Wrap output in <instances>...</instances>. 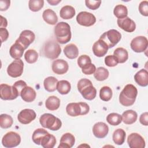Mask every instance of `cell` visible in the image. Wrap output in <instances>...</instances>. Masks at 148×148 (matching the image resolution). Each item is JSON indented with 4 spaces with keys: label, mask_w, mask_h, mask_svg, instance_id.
<instances>
[{
    "label": "cell",
    "mask_w": 148,
    "mask_h": 148,
    "mask_svg": "<svg viewBox=\"0 0 148 148\" xmlns=\"http://www.w3.org/2000/svg\"><path fill=\"white\" fill-rule=\"evenodd\" d=\"M108 46L106 43L101 39L96 41L92 46V51L94 54L98 57L104 56L108 52Z\"/></svg>",
    "instance_id": "18"
},
{
    "label": "cell",
    "mask_w": 148,
    "mask_h": 148,
    "mask_svg": "<svg viewBox=\"0 0 148 148\" xmlns=\"http://www.w3.org/2000/svg\"><path fill=\"white\" fill-rule=\"evenodd\" d=\"M21 142V137L18 134L13 131L7 132L2 139V145L5 147L11 148L18 146Z\"/></svg>",
    "instance_id": "8"
},
{
    "label": "cell",
    "mask_w": 148,
    "mask_h": 148,
    "mask_svg": "<svg viewBox=\"0 0 148 148\" xmlns=\"http://www.w3.org/2000/svg\"><path fill=\"white\" fill-rule=\"evenodd\" d=\"M135 82L142 87H146L148 84V72L147 70L142 69L134 75Z\"/></svg>",
    "instance_id": "22"
},
{
    "label": "cell",
    "mask_w": 148,
    "mask_h": 148,
    "mask_svg": "<svg viewBox=\"0 0 148 148\" xmlns=\"http://www.w3.org/2000/svg\"><path fill=\"white\" fill-rule=\"evenodd\" d=\"M51 69L56 74L63 75L68 71L69 65L66 61L62 59H58L53 62Z\"/></svg>",
    "instance_id": "16"
},
{
    "label": "cell",
    "mask_w": 148,
    "mask_h": 148,
    "mask_svg": "<svg viewBox=\"0 0 148 148\" xmlns=\"http://www.w3.org/2000/svg\"><path fill=\"white\" fill-rule=\"evenodd\" d=\"M127 143L131 148H144L145 141L143 138L138 133H131L128 136Z\"/></svg>",
    "instance_id": "15"
},
{
    "label": "cell",
    "mask_w": 148,
    "mask_h": 148,
    "mask_svg": "<svg viewBox=\"0 0 148 148\" xmlns=\"http://www.w3.org/2000/svg\"><path fill=\"white\" fill-rule=\"evenodd\" d=\"M139 11L142 15L148 16V2L147 1H143L139 3Z\"/></svg>",
    "instance_id": "46"
},
{
    "label": "cell",
    "mask_w": 148,
    "mask_h": 148,
    "mask_svg": "<svg viewBox=\"0 0 148 148\" xmlns=\"http://www.w3.org/2000/svg\"><path fill=\"white\" fill-rule=\"evenodd\" d=\"M64 53L67 58L69 59H75L77 58L79 55V50L76 45L70 43L65 46Z\"/></svg>",
    "instance_id": "26"
},
{
    "label": "cell",
    "mask_w": 148,
    "mask_h": 148,
    "mask_svg": "<svg viewBox=\"0 0 148 148\" xmlns=\"http://www.w3.org/2000/svg\"><path fill=\"white\" fill-rule=\"evenodd\" d=\"M48 132L43 128H38L33 132L32 139L33 142L38 145H40V142L43 137L47 134Z\"/></svg>",
    "instance_id": "35"
},
{
    "label": "cell",
    "mask_w": 148,
    "mask_h": 148,
    "mask_svg": "<svg viewBox=\"0 0 148 148\" xmlns=\"http://www.w3.org/2000/svg\"><path fill=\"white\" fill-rule=\"evenodd\" d=\"M10 1L9 0H1L0 1V10H6L10 6Z\"/></svg>",
    "instance_id": "50"
},
{
    "label": "cell",
    "mask_w": 148,
    "mask_h": 148,
    "mask_svg": "<svg viewBox=\"0 0 148 148\" xmlns=\"http://www.w3.org/2000/svg\"><path fill=\"white\" fill-rule=\"evenodd\" d=\"M109 127L105 123L98 122L92 127V132L94 136L98 138H103L108 134Z\"/></svg>",
    "instance_id": "19"
},
{
    "label": "cell",
    "mask_w": 148,
    "mask_h": 148,
    "mask_svg": "<svg viewBox=\"0 0 148 148\" xmlns=\"http://www.w3.org/2000/svg\"><path fill=\"white\" fill-rule=\"evenodd\" d=\"M61 52V49L60 45L55 40H49L43 45L41 54L45 57L55 60L58 57Z\"/></svg>",
    "instance_id": "4"
},
{
    "label": "cell",
    "mask_w": 148,
    "mask_h": 148,
    "mask_svg": "<svg viewBox=\"0 0 148 148\" xmlns=\"http://www.w3.org/2000/svg\"><path fill=\"white\" fill-rule=\"evenodd\" d=\"M76 21L79 24L84 27H90L96 22L95 16L91 13L87 12H81L76 16Z\"/></svg>",
    "instance_id": "11"
},
{
    "label": "cell",
    "mask_w": 148,
    "mask_h": 148,
    "mask_svg": "<svg viewBox=\"0 0 148 148\" xmlns=\"http://www.w3.org/2000/svg\"><path fill=\"white\" fill-rule=\"evenodd\" d=\"M96 70V67L94 64L92 63H90L87 64L82 68V72L85 75H92L94 73Z\"/></svg>",
    "instance_id": "44"
},
{
    "label": "cell",
    "mask_w": 148,
    "mask_h": 148,
    "mask_svg": "<svg viewBox=\"0 0 148 148\" xmlns=\"http://www.w3.org/2000/svg\"><path fill=\"white\" fill-rule=\"evenodd\" d=\"M75 142L74 136L69 132L64 134L61 138L58 148H71L73 147Z\"/></svg>",
    "instance_id": "20"
},
{
    "label": "cell",
    "mask_w": 148,
    "mask_h": 148,
    "mask_svg": "<svg viewBox=\"0 0 148 148\" xmlns=\"http://www.w3.org/2000/svg\"><path fill=\"white\" fill-rule=\"evenodd\" d=\"M139 121L143 125L147 126L148 125V113L147 112H145L140 116Z\"/></svg>",
    "instance_id": "49"
},
{
    "label": "cell",
    "mask_w": 148,
    "mask_h": 148,
    "mask_svg": "<svg viewBox=\"0 0 148 148\" xmlns=\"http://www.w3.org/2000/svg\"><path fill=\"white\" fill-rule=\"evenodd\" d=\"M113 13L114 16L118 18H123L127 17L128 15V9L127 8L123 5H116L113 10Z\"/></svg>",
    "instance_id": "36"
},
{
    "label": "cell",
    "mask_w": 148,
    "mask_h": 148,
    "mask_svg": "<svg viewBox=\"0 0 148 148\" xmlns=\"http://www.w3.org/2000/svg\"><path fill=\"white\" fill-rule=\"evenodd\" d=\"M56 143L55 136L49 132L46 134L42 139L40 145L44 148H53Z\"/></svg>",
    "instance_id": "29"
},
{
    "label": "cell",
    "mask_w": 148,
    "mask_h": 148,
    "mask_svg": "<svg viewBox=\"0 0 148 148\" xmlns=\"http://www.w3.org/2000/svg\"><path fill=\"white\" fill-rule=\"evenodd\" d=\"M61 1H55V0H51V1H47V2L49 3L51 5H57L59 2H60Z\"/></svg>",
    "instance_id": "52"
},
{
    "label": "cell",
    "mask_w": 148,
    "mask_h": 148,
    "mask_svg": "<svg viewBox=\"0 0 148 148\" xmlns=\"http://www.w3.org/2000/svg\"><path fill=\"white\" fill-rule=\"evenodd\" d=\"M35 39V35L34 33L30 30H24L23 31L18 38L16 40L19 43L25 50L31 44Z\"/></svg>",
    "instance_id": "13"
},
{
    "label": "cell",
    "mask_w": 148,
    "mask_h": 148,
    "mask_svg": "<svg viewBox=\"0 0 148 148\" xmlns=\"http://www.w3.org/2000/svg\"><path fill=\"white\" fill-rule=\"evenodd\" d=\"M13 123L12 117L7 114H2L0 116V126L2 128H10Z\"/></svg>",
    "instance_id": "37"
},
{
    "label": "cell",
    "mask_w": 148,
    "mask_h": 148,
    "mask_svg": "<svg viewBox=\"0 0 148 148\" xmlns=\"http://www.w3.org/2000/svg\"><path fill=\"white\" fill-rule=\"evenodd\" d=\"M126 133L125 131L121 128L116 130L112 136L113 140L117 145H121L124 143L125 139Z\"/></svg>",
    "instance_id": "31"
},
{
    "label": "cell",
    "mask_w": 148,
    "mask_h": 148,
    "mask_svg": "<svg viewBox=\"0 0 148 148\" xmlns=\"http://www.w3.org/2000/svg\"><path fill=\"white\" fill-rule=\"evenodd\" d=\"M24 63L21 59L15 60L10 63L7 68L8 74L12 77H18L23 72Z\"/></svg>",
    "instance_id": "9"
},
{
    "label": "cell",
    "mask_w": 148,
    "mask_h": 148,
    "mask_svg": "<svg viewBox=\"0 0 148 148\" xmlns=\"http://www.w3.org/2000/svg\"><path fill=\"white\" fill-rule=\"evenodd\" d=\"M90 107L85 102H72L69 103L66 107V111L68 115L76 117L80 115H85L89 112Z\"/></svg>",
    "instance_id": "6"
},
{
    "label": "cell",
    "mask_w": 148,
    "mask_h": 148,
    "mask_svg": "<svg viewBox=\"0 0 148 148\" xmlns=\"http://www.w3.org/2000/svg\"><path fill=\"white\" fill-rule=\"evenodd\" d=\"M109 71L104 67H98L94 73V76L98 81H103L109 76Z\"/></svg>",
    "instance_id": "34"
},
{
    "label": "cell",
    "mask_w": 148,
    "mask_h": 148,
    "mask_svg": "<svg viewBox=\"0 0 148 148\" xmlns=\"http://www.w3.org/2000/svg\"><path fill=\"white\" fill-rule=\"evenodd\" d=\"M20 96L22 99L25 102H31L35 100L36 94L33 88L27 86L21 91Z\"/></svg>",
    "instance_id": "21"
},
{
    "label": "cell",
    "mask_w": 148,
    "mask_h": 148,
    "mask_svg": "<svg viewBox=\"0 0 148 148\" xmlns=\"http://www.w3.org/2000/svg\"><path fill=\"white\" fill-rule=\"evenodd\" d=\"M39 122L43 128H48L51 131H57L62 125L60 119L50 113L42 114L39 118Z\"/></svg>",
    "instance_id": "5"
},
{
    "label": "cell",
    "mask_w": 148,
    "mask_h": 148,
    "mask_svg": "<svg viewBox=\"0 0 148 148\" xmlns=\"http://www.w3.org/2000/svg\"><path fill=\"white\" fill-rule=\"evenodd\" d=\"M0 34H1V39L2 43L6 41L9 37L8 31L6 28H0Z\"/></svg>",
    "instance_id": "48"
},
{
    "label": "cell",
    "mask_w": 148,
    "mask_h": 148,
    "mask_svg": "<svg viewBox=\"0 0 148 148\" xmlns=\"http://www.w3.org/2000/svg\"><path fill=\"white\" fill-rule=\"evenodd\" d=\"M112 97V90L108 86L102 87L99 91V97L103 101H109Z\"/></svg>",
    "instance_id": "39"
},
{
    "label": "cell",
    "mask_w": 148,
    "mask_h": 148,
    "mask_svg": "<svg viewBox=\"0 0 148 148\" xmlns=\"http://www.w3.org/2000/svg\"><path fill=\"white\" fill-rule=\"evenodd\" d=\"M105 63L108 66L113 67L117 65L119 61L114 55H109L105 58Z\"/></svg>",
    "instance_id": "42"
},
{
    "label": "cell",
    "mask_w": 148,
    "mask_h": 148,
    "mask_svg": "<svg viewBox=\"0 0 148 148\" xmlns=\"http://www.w3.org/2000/svg\"><path fill=\"white\" fill-rule=\"evenodd\" d=\"M42 17L44 21L50 25H55L58 21V17L56 13L50 9H47L43 11Z\"/></svg>",
    "instance_id": "24"
},
{
    "label": "cell",
    "mask_w": 148,
    "mask_h": 148,
    "mask_svg": "<svg viewBox=\"0 0 148 148\" xmlns=\"http://www.w3.org/2000/svg\"><path fill=\"white\" fill-rule=\"evenodd\" d=\"M138 90L133 84H127L119 95V102L124 106L132 105L136 99Z\"/></svg>",
    "instance_id": "1"
},
{
    "label": "cell",
    "mask_w": 148,
    "mask_h": 148,
    "mask_svg": "<svg viewBox=\"0 0 148 148\" xmlns=\"http://www.w3.org/2000/svg\"><path fill=\"white\" fill-rule=\"evenodd\" d=\"M117 23L120 28L128 32H132L136 28V24L134 21L128 17L118 18Z\"/></svg>",
    "instance_id": "17"
},
{
    "label": "cell",
    "mask_w": 148,
    "mask_h": 148,
    "mask_svg": "<svg viewBox=\"0 0 148 148\" xmlns=\"http://www.w3.org/2000/svg\"><path fill=\"white\" fill-rule=\"evenodd\" d=\"M43 0H30L28 2L29 9L32 12L40 10L43 7Z\"/></svg>",
    "instance_id": "41"
},
{
    "label": "cell",
    "mask_w": 148,
    "mask_h": 148,
    "mask_svg": "<svg viewBox=\"0 0 148 148\" xmlns=\"http://www.w3.org/2000/svg\"><path fill=\"white\" fill-rule=\"evenodd\" d=\"M35 112L31 109H24L20 111L17 116L18 121L23 124H28L35 119Z\"/></svg>",
    "instance_id": "14"
},
{
    "label": "cell",
    "mask_w": 148,
    "mask_h": 148,
    "mask_svg": "<svg viewBox=\"0 0 148 148\" xmlns=\"http://www.w3.org/2000/svg\"><path fill=\"white\" fill-rule=\"evenodd\" d=\"M58 80L53 76H49L45 79L43 86L45 89L48 92H53L57 89Z\"/></svg>",
    "instance_id": "30"
},
{
    "label": "cell",
    "mask_w": 148,
    "mask_h": 148,
    "mask_svg": "<svg viewBox=\"0 0 148 148\" xmlns=\"http://www.w3.org/2000/svg\"><path fill=\"white\" fill-rule=\"evenodd\" d=\"M8 25V21L6 18L3 17L2 16H1V28H5Z\"/></svg>",
    "instance_id": "51"
},
{
    "label": "cell",
    "mask_w": 148,
    "mask_h": 148,
    "mask_svg": "<svg viewBox=\"0 0 148 148\" xmlns=\"http://www.w3.org/2000/svg\"><path fill=\"white\" fill-rule=\"evenodd\" d=\"M121 117L124 123L130 125L136 121L138 114L136 112L133 110H127L123 113Z\"/></svg>",
    "instance_id": "25"
},
{
    "label": "cell",
    "mask_w": 148,
    "mask_h": 148,
    "mask_svg": "<svg viewBox=\"0 0 148 148\" xmlns=\"http://www.w3.org/2000/svg\"><path fill=\"white\" fill-rule=\"evenodd\" d=\"M85 3L86 6L91 10L97 9L101 3V1H91V0H86Z\"/></svg>",
    "instance_id": "45"
},
{
    "label": "cell",
    "mask_w": 148,
    "mask_h": 148,
    "mask_svg": "<svg viewBox=\"0 0 148 148\" xmlns=\"http://www.w3.org/2000/svg\"><path fill=\"white\" fill-rule=\"evenodd\" d=\"M106 121L111 125H118L121 123L122 117L117 113H111L107 116Z\"/></svg>",
    "instance_id": "38"
},
{
    "label": "cell",
    "mask_w": 148,
    "mask_h": 148,
    "mask_svg": "<svg viewBox=\"0 0 148 148\" xmlns=\"http://www.w3.org/2000/svg\"><path fill=\"white\" fill-rule=\"evenodd\" d=\"M77 89L83 97L87 100L94 99L97 95V90L93 86L91 80L83 78L77 83Z\"/></svg>",
    "instance_id": "3"
},
{
    "label": "cell",
    "mask_w": 148,
    "mask_h": 148,
    "mask_svg": "<svg viewBox=\"0 0 148 148\" xmlns=\"http://www.w3.org/2000/svg\"><path fill=\"white\" fill-rule=\"evenodd\" d=\"M90 63H91V60L87 55H82L77 59V64L81 68Z\"/></svg>",
    "instance_id": "43"
},
{
    "label": "cell",
    "mask_w": 148,
    "mask_h": 148,
    "mask_svg": "<svg viewBox=\"0 0 148 148\" xmlns=\"http://www.w3.org/2000/svg\"><path fill=\"white\" fill-rule=\"evenodd\" d=\"M24 58L29 64L35 63L38 58V53L34 49H29L25 53Z\"/></svg>",
    "instance_id": "40"
},
{
    "label": "cell",
    "mask_w": 148,
    "mask_h": 148,
    "mask_svg": "<svg viewBox=\"0 0 148 148\" xmlns=\"http://www.w3.org/2000/svg\"><path fill=\"white\" fill-rule=\"evenodd\" d=\"M54 35L57 41L60 43H68L71 39L70 25L65 22H59L54 27Z\"/></svg>",
    "instance_id": "2"
},
{
    "label": "cell",
    "mask_w": 148,
    "mask_h": 148,
    "mask_svg": "<svg viewBox=\"0 0 148 148\" xmlns=\"http://www.w3.org/2000/svg\"><path fill=\"white\" fill-rule=\"evenodd\" d=\"M75 9L70 5H65L63 6L60 11V17L65 20L72 18L75 15Z\"/></svg>",
    "instance_id": "27"
},
{
    "label": "cell",
    "mask_w": 148,
    "mask_h": 148,
    "mask_svg": "<svg viewBox=\"0 0 148 148\" xmlns=\"http://www.w3.org/2000/svg\"><path fill=\"white\" fill-rule=\"evenodd\" d=\"M147 39L143 36H138L134 38L130 43L131 48L136 53H142L145 51L147 49Z\"/></svg>",
    "instance_id": "10"
},
{
    "label": "cell",
    "mask_w": 148,
    "mask_h": 148,
    "mask_svg": "<svg viewBox=\"0 0 148 148\" xmlns=\"http://www.w3.org/2000/svg\"><path fill=\"white\" fill-rule=\"evenodd\" d=\"M71 89V85L68 81L62 80L58 82L57 84V90L60 94L62 95L67 94L69 92Z\"/></svg>",
    "instance_id": "33"
},
{
    "label": "cell",
    "mask_w": 148,
    "mask_h": 148,
    "mask_svg": "<svg viewBox=\"0 0 148 148\" xmlns=\"http://www.w3.org/2000/svg\"><path fill=\"white\" fill-rule=\"evenodd\" d=\"M26 86H27V83L24 81L21 80L16 82L13 85V87L15 88V90L17 92V93L18 94V95H20L21 91Z\"/></svg>",
    "instance_id": "47"
},
{
    "label": "cell",
    "mask_w": 148,
    "mask_h": 148,
    "mask_svg": "<svg viewBox=\"0 0 148 148\" xmlns=\"http://www.w3.org/2000/svg\"><path fill=\"white\" fill-rule=\"evenodd\" d=\"M25 49L24 47L17 41L12 45L9 50L10 56L15 60L20 59L23 55V53Z\"/></svg>",
    "instance_id": "23"
},
{
    "label": "cell",
    "mask_w": 148,
    "mask_h": 148,
    "mask_svg": "<svg viewBox=\"0 0 148 148\" xmlns=\"http://www.w3.org/2000/svg\"><path fill=\"white\" fill-rule=\"evenodd\" d=\"M19 96L13 86L7 84L0 85V97L3 100H13Z\"/></svg>",
    "instance_id": "12"
},
{
    "label": "cell",
    "mask_w": 148,
    "mask_h": 148,
    "mask_svg": "<svg viewBox=\"0 0 148 148\" xmlns=\"http://www.w3.org/2000/svg\"><path fill=\"white\" fill-rule=\"evenodd\" d=\"M121 38V34L116 29H112L104 32L99 38V39L104 41L109 49L117 45Z\"/></svg>",
    "instance_id": "7"
},
{
    "label": "cell",
    "mask_w": 148,
    "mask_h": 148,
    "mask_svg": "<svg viewBox=\"0 0 148 148\" xmlns=\"http://www.w3.org/2000/svg\"><path fill=\"white\" fill-rule=\"evenodd\" d=\"M113 54L117 58L119 63H124L128 58V51L126 49L123 47H118L116 49Z\"/></svg>",
    "instance_id": "32"
},
{
    "label": "cell",
    "mask_w": 148,
    "mask_h": 148,
    "mask_svg": "<svg viewBox=\"0 0 148 148\" xmlns=\"http://www.w3.org/2000/svg\"><path fill=\"white\" fill-rule=\"evenodd\" d=\"M45 106L49 110H56L58 109L60 106V99L56 96H50L45 102Z\"/></svg>",
    "instance_id": "28"
}]
</instances>
